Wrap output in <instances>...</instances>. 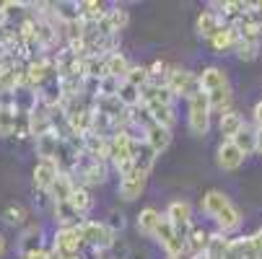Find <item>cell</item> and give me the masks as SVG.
<instances>
[{
  "label": "cell",
  "mask_w": 262,
  "mask_h": 259,
  "mask_svg": "<svg viewBox=\"0 0 262 259\" xmlns=\"http://www.w3.org/2000/svg\"><path fill=\"white\" fill-rule=\"evenodd\" d=\"M200 205H203V213L215 223L218 233H226L229 236V233H234V231L242 228V213H239V207L223 192H218V190L205 192Z\"/></svg>",
  "instance_id": "obj_1"
},
{
  "label": "cell",
  "mask_w": 262,
  "mask_h": 259,
  "mask_svg": "<svg viewBox=\"0 0 262 259\" xmlns=\"http://www.w3.org/2000/svg\"><path fill=\"white\" fill-rule=\"evenodd\" d=\"M210 120H213V112H210V101L205 93H198L187 101V125H190L192 135L205 137L210 132Z\"/></svg>",
  "instance_id": "obj_2"
},
{
  "label": "cell",
  "mask_w": 262,
  "mask_h": 259,
  "mask_svg": "<svg viewBox=\"0 0 262 259\" xmlns=\"http://www.w3.org/2000/svg\"><path fill=\"white\" fill-rule=\"evenodd\" d=\"M81 228V239L89 249L94 251H104V249H112L115 246V231H112L104 220H83L78 226Z\"/></svg>",
  "instance_id": "obj_3"
},
{
  "label": "cell",
  "mask_w": 262,
  "mask_h": 259,
  "mask_svg": "<svg viewBox=\"0 0 262 259\" xmlns=\"http://www.w3.org/2000/svg\"><path fill=\"white\" fill-rule=\"evenodd\" d=\"M166 88H169L174 96H182V99L190 101L192 96L203 93L200 73H190V70H184V67H171L169 81H166Z\"/></svg>",
  "instance_id": "obj_4"
},
{
  "label": "cell",
  "mask_w": 262,
  "mask_h": 259,
  "mask_svg": "<svg viewBox=\"0 0 262 259\" xmlns=\"http://www.w3.org/2000/svg\"><path fill=\"white\" fill-rule=\"evenodd\" d=\"M76 174H78V184H81V187H99V184H104L106 176H109V163L94 161V158H89L83 153L81 161H78ZM76 174H73V176H76Z\"/></svg>",
  "instance_id": "obj_5"
},
{
  "label": "cell",
  "mask_w": 262,
  "mask_h": 259,
  "mask_svg": "<svg viewBox=\"0 0 262 259\" xmlns=\"http://www.w3.org/2000/svg\"><path fill=\"white\" fill-rule=\"evenodd\" d=\"M156 241L161 244V249L166 251L169 259H179L184 251H187V239H182L177 233V228L171 226V220L164 215L161 226H159V233H156Z\"/></svg>",
  "instance_id": "obj_6"
},
{
  "label": "cell",
  "mask_w": 262,
  "mask_h": 259,
  "mask_svg": "<svg viewBox=\"0 0 262 259\" xmlns=\"http://www.w3.org/2000/svg\"><path fill=\"white\" fill-rule=\"evenodd\" d=\"M169 220H171V226L177 228V233L182 236V239H187L190 236V231H192V205L187 202V200H174V202H169V207H166V213H164Z\"/></svg>",
  "instance_id": "obj_7"
},
{
  "label": "cell",
  "mask_w": 262,
  "mask_h": 259,
  "mask_svg": "<svg viewBox=\"0 0 262 259\" xmlns=\"http://www.w3.org/2000/svg\"><path fill=\"white\" fill-rule=\"evenodd\" d=\"M60 174H62V171H60V166H57L55 161H36L34 174H31L34 190H36V192H50Z\"/></svg>",
  "instance_id": "obj_8"
},
{
  "label": "cell",
  "mask_w": 262,
  "mask_h": 259,
  "mask_svg": "<svg viewBox=\"0 0 262 259\" xmlns=\"http://www.w3.org/2000/svg\"><path fill=\"white\" fill-rule=\"evenodd\" d=\"M140 106L145 109L148 114H151V120H154V122H159V125H164V127H169V130L174 127L177 117H174L171 104H164V101H159V99H154V96H143Z\"/></svg>",
  "instance_id": "obj_9"
},
{
  "label": "cell",
  "mask_w": 262,
  "mask_h": 259,
  "mask_svg": "<svg viewBox=\"0 0 262 259\" xmlns=\"http://www.w3.org/2000/svg\"><path fill=\"white\" fill-rule=\"evenodd\" d=\"M244 158H247V156L239 151L231 140H221L218 151H215V163H218V169H223V171H236V169L244 163Z\"/></svg>",
  "instance_id": "obj_10"
},
{
  "label": "cell",
  "mask_w": 262,
  "mask_h": 259,
  "mask_svg": "<svg viewBox=\"0 0 262 259\" xmlns=\"http://www.w3.org/2000/svg\"><path fill=\"white\" fill-rule=\"evenodd\" d=\"M145 174H140V171H135V174H130V176H125V179H120V184H117V197L120 200H125V202H133V200H138L143 192H145Z\"/></svg>",
  "instance_id": "obj_11"
},
{
  "label": "cell",
  "mask_w": 262,
  "mask_h": 259,
  "mask_svg": "<svg viewBox=\"0 0 262 259\" xmlns=\"http://www.w3.org/2000/svg\"><path fill=\"white\" fill-rule=\"evenodd\" d=\"M161 220H164V215H161L156 207H143V210L138 213L135 226H138V231H140L145 239H156V233H159V226H161Z\"/></svg>",
  "instance_id": "obj_12"
},
{
  "label": "cell",
  "mask_w": 262,
  "mask_h": 259,
  "mask_svg": "<svg viewBox=\"0 0 262 259\" xmlns=\"http://www.w3.org/2000/svg\"><path fill=\"white\" fill-rule=\"evenodd\" d=\"M143 140L151 145L156 153H164L166 148H169V143H171V130L164 127V125H159V122H151V125L145 127V132H143Z\"/></svg>",
  "instance_id": "obj_13"
},
{
  "label": "cell",
  "mask_w": 262,
  "mask_h": 259,
  "mask_svg": "<svg viewBox=\"0 0 262 259\" xmlns=\"http://www.w3.org/2000/svg\"><path fill=\"white\" fill-rule=\"evenodd\" d=\"M83 153L94 161H104L109 163V137H101V135H83Z\"/></svg>",
  "instance_id": "obj_14"
},
{
  "label": "cell",
  "mask_w": 262,
  "mask_h": 259,
  "mask_svg": "<svg viewBox=\"0 0 262 259\" xmlns=\"http://www.w3.org/2000/svg\"><path fill=\"white\" fill-rule=\"evenodd\" d=\"M200 86H203V93H213V91H221V88H229V78L221 67L208 65L200 73Z\"/></svg>",
  "instance_id": "obj_15"
},
{
  "label": "cell",
  "mask_w": 262,
  "mask_h": 259,
  "mask_svg": "<svg viewBox=\"0 0 262 259\" xmlns=\"http://www.w3.org/2000/svg\"><path fill=\"white\" fill-rule=\"evenodd\" d=\"M223 26H226V23H223V18L215 13V11H203L200 16H198V21H195V31L203 36V39H213V36L223 29Z\"/></svg>",
  "instance_id": "obj_16"
},
{
  "label": "cell",
  "mask_w": 262,
  "mask_h": 259,
  "mask_svg": "<svg viewBox=\"0 0 262 259\" xmlns=\"http://www.w3.org/2000/svg\"><path fill=\"white\" fill-rule=\"evenodd\" d=\"M156 151L151 145H148L145 140H135V151H133V158H135V169L140 171V174H151L154 171V163H156Z\"/></svg>",
  "instance_id": "obj_17"
},
{
  "label": "cell",
  "mask_w": 262,
  "mask_h": 259,
  "mask_svg": "<svg viewBox=\"0 0 262 259\" xmlns=\"http://www.w3.org/2000/svg\"><path fill=\"white\" fill-rule=\"evenodd\" d=\"M52 215H55V220L60 223V228H76V226L83 223V215L73 207L70 202H55L52 205Z\"/></svg>",
  "instance_id": "obj_18"
},
{
  "label": "cell",
  "mask_w": 262,
  "mask_h": 259,
  "mask_svg": "<svg viewBox=\"0 0 262 259\" xmlns=\"http://www.w3.org/2000/svg\"><path fill=\"white\" fill-rule=\"evenodd\" d=\"M208 44H210L213 52H218V55L231 52V50H236V44H239V31H236L234 26H223Z\"/></svg>",
  "instance_id": "obj_19"
},
{
  "label": "cell",
  "mask_w": 262,
  "mask_h": 259,
  "mask_svg": "<svg viewBox=\"0 0 262 259\" xmlns=\"http://www.w3.org/2000/svg\"><path fill=\"white\" fill-rule=\"evenodd\" d=\"M244 125H247V122H244V117L231 109V112H226V114H223V117L218 120V132L223 135V140H234V137L244 130Z\"/></svg>",
  "instance_id": "obj_20"
},
{
  "label": "cell",
  "mask_w": 262,
  "mask_h": 259,
  "mask_svg": "<svg viewBox=\"0 0 262 259\" xmlns=\"http://www.w3.org/2000/svg\"><path fill=\"white\" fill-rule=\"evenodd\" d=\"M76 187H78V181L73 179V174H60L57 181L52 184V190H50L47 195L52 197V202H68Z\"/></svg>",
  "instance_id": "obj_21"
},
{
  "label": "cell",
  "mask_w": 262,
  "mask_h": 259,
  "mask_svg": "<svg viewBox=\"0 0 262 259\" xmlns=\"http://www.w3.org/2000/svg\"><path fill=\"white\" fill-rule=\"evenodd\" d=\"M57 145H60V137H57L55 132H47V135H42V137H34V148H36V156H39V161H55Z\"/></svg>",
  "instance_id": "obj_22"
},
{
  "label": "cell",
  "mask_w": 262,
  "mask_h": 259,
  "mask_svg": "<svg viewBox=\"0 0 262 259\" xmlns=\"http://www.w3.org/2000/svg\"><path fill=\"white\" fill-rule=\"evenodd\" d=\"M130 67H133V65L127 62V57H125L122 52H112V55H106V76L125 81V78H127V73H130Z\"/></svg>",
  "instance_id": "obj_23"
},
{
  "label": "cell",
  "mask_w": 262,
  "mask_h": 259,
  "mask_svg": "<svg viewBox=\"0 0 262 259\" xmlns=\"http://www.w3.org/2000/svg\"><path fill=\"white\" fill-rule=\"evenodd\" d=\"M210 244V233L203 226H192L190 236H187V251L190 254H205Z\"/></svg>",
  "instance_id": "obj_24"
},
{
  "label": "cell",
  "mask_w": 262,
  "mask_h": 259,
  "mask_svg": "<svg viewBox=\"0 0 262 259\" xmlns=\"http://www.w3.org/2000/svg\"><path fill=\"white\" fill-rule=\"evenodd\" d=\"M229 249H231V239L226 236V233H210V244H208V259H226V254H229Z\"/></svg>",
  "instance_id": "obj_25"
},
{
  "label": "cell",
  "mask_w": 262,
  "mask_h": 259,
  "mask_svg": "<svg viewBox=\"0 0 262 259\" xmlns=\"http://www.w3.org/2000/svg\"><path fill=\"white\" fill-rule=\"evenodd\" d=\"M239 151L244 153V156H252V153H257V130L254 127H249V125H244V130L231 140Z\"/></svg>",
  "instance_id": "obj_26"
},
{
  "label": "cell",
  "mask_w": 262,
  "mask_h": 259,
  "mask_svg": "<svg viewBox=\"0 0 262 259\" xmlns=\"http://www.w3.org/2000/svg\"><path fill=\"white\" fill-rule=\"evenodd\" d=\"M16 122H18V109L16 106H0V135L3 137L16 135Z\"/></svg>",
  "instance_id": "obj_27"
},
{
  "label": "cell",
  "mask_w": 262,
  "mask_h": 259,
  "mask_svg": "<svg viewBox=\"0 0 262 259\" xmlns=\"http://www.w3.org/2000/svg\"><path fill=\"white\" fill-rule=\"evenodd\" d=\"M73 207H76L81 215H86L91 207H94V197H91V192H89V187H81V184H78V187L76 190H73V195H70V200H68Z\"/></svg>",
  "instance_id": "obj_28"
},
{
  "label": "cell",
  "mask_w": 262,
  "mask_h": 259,
  "mask_svg": "<svg viewBox=\"0 0 262 259\" xmlns=\"http://www.w3.org/2000/svg\"><path fill=\"white\" fill-rule=\"evenodd\" d=\"M117 99H120L127 109H138V106H140V101H143V91H140L138 86H133V83L122 81V88H120Z\"/></svg>",
  "instance_id": "obj_29"
},
{
  "label": "cell",
  "mask_w": 262,
  "mask_h": 259,
  "mask_svg": "<svg viewBox=\"0 0 262 259\" xmlns=\"http://www.w3.org/2000/svg\"><path fill=\"white\" fill-rule=\"evenodd\" d=\"M3 220H6L8 226H13V228H21V226H26L29 213H26L24 205H8V207L3 210Z\"/></svg>",
  "instance_id": "obj_30"
},
{
  "label": "cell",
  "mask_w": 262,
  "mask_h": 259,
  "mask_svg": "<svg viewBox=\"0 0 262 259\" xmlns=\"http://www.w3.org/2000/svg\"><path fill=\"white\" fill-rule=\"evenodd\" d=\"M125 81L133 83V86H138V88L143 91L148 83H151V70H148V65H133Z\"/></svg>",
  "instance_id": "obj_31"
},
{
  "label": "cell",
  "mask_w": 262,
  "mask_h": 259,
  "mask_svg": "<svg viewBox=\"0 0 262 259\" xmlns=\"http://www.w3.org/2000/svg\"><path fill=\"white\" fill-rule=\"evenodd\" d=\"M120 88H122V81H120V78L104 76V78H101V91H99V96H117Z\"/></svg>",
  "instance_id": "obj_32"
},
{
  "label": "cell",
  "mask_w": 262,
  "mask_h": 259,
  "mask_svg": "<svg viewBox=\"0 0 262 259\" xmlns=\"http://www.w3.org/2000/svg\"><path fill=\"white\" fill-rule=\"evenodd\" d=\"M257 50H259V44H249V42H242V39H239V44H236L234 52H236L239 60H247V62H249V60L257 57Z\"/></svg>",
  "instance_id": "obj_33"
},
{
  "label": "cell",
  "mask_w": 262,
  "mask_h": 259,
  "mask_svg": "<svg viewBox=\"0 0 262 259\" xmlns=\"http://www.w3.org/2000/svg\"><path fill=\"white\" fill-rule=\"evenodd\" d=\"M109 218H112V220H104V223H106V226H109L112 231H115V233L125 228V215H122V213H120V215H117V213H112Z\"/></svg>",
  "instance_id": "obj_34"
},
{
  "label": "cell",
  "mask_w": 262,
  "mask_h": 259,
  "mask_svg": "<svg viewBox=\"0 0 262 259\" xmlns=\"http://www.w3.org/2000/svg\"><path fill=\"white\" fill-rule=\"evenodd\" d=\"M252 120H254V127L262 130V101L254 104V109H252Z\"/></svg>",
  "instance_id": "obj_35"
},
{
  "label": "cell",
  "mask_w": 262,
  "mask_h": 259,
  "mask_svg": "<svg viewBox=\"0 0 262 259\" xmlns=\"http://www.w3.org/2000/svg\"><path fill=\"white\" fill-rule=\"evenodd\" d=\"M257 153L262 156V130H257Z\"/></svg>",
  "instance_id": "obj_36"
},
{
  "label": "cell",
  "mask_w": 262,
  "mask_h": 259,
  "mask_svg": "<svg viewBox=\"0 0 262 259\" xmlns=\"http://www.w3.org/2000/svg\"><path fill=\"white\" fill-rule=\"evenodd\" d=\"M3 254H6V239L0 236V256H3Z\"/></svg>",
  "instance_id": "obj_37"
},
{
  "label": "cell",
  "mask_w": 262,
  "mask_h": 259,
  "mask_svg": "<svg viewBox=\"0 0 262 259\" xmlns=\"http://www.w3.org/2000/svg\"><path fill=\"white\" fill-rule=\"evenodd\" d=\"M190 259H208V254H190Z\"/></svg>",
  "instance_id": "obj_38"
},
{
  "label": "cell",
  "mask_w": 262,
  "mask_h": 259,
  "mask_svg": "<svg viewBox=\"0 0 262 259\" xmlns=\"http://www.w3.org/2000/svg\"><path fill=\"white\" fill-rule=\"evenodd\" d=\"M259 31H262V23H259Z\"/></svg>",
  "instance_id": "obj_39"
}]
</instances>
